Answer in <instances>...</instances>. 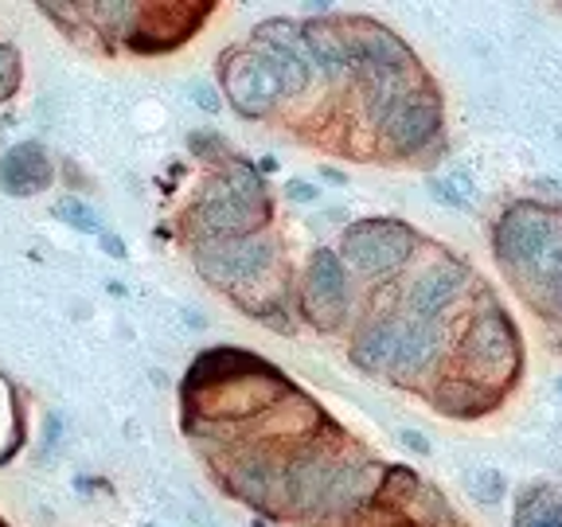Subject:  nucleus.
Instances as JSON below:
<instances>
[{
    "instance_id": "nucleus-4",
    "label": "nucleus",
    "mask_w": 562,
    "mask_h": 527,
    "mask_svg": "<svg viewBox=\"0 0 562 527\" xmlns=\"http://www.w3.org/2000/svg\"><path fill=\"white\" fill-rule=\"evenodd\" d=\"M414 255V231L406 223L375 220V223H356L344 235L340 258L351 270L368 273V278H383L395 273L398 266H406V258Z\"/></svg>"
},
{
    "instance_id": "nucleus-3",
    "label": "nucleus",
    "mask_w": 562,
    "mask_h": 527,
    "mask_svg": "<svg viewBox=\"0 0 562 527\" xmlns=\"http://www.w3.org/2000/svg\"><path fill=\"white\" fill-rule=\"evenodd\" d=\"M200 273L215 285H246L258 281L273 266V243L266 235H231V238H203L195 246Z\"/></svg>"
},
{
    "instance_id": "nucleus-6",
    "label": "nucleus",
    "mask_w": 562,
    "mask_h": 527,
    "mask_svg": "<svg viewBox=\"0 0 562 527\" xmlns=\"http://www.w3.org/2000/svg\"><path fill=\"white\" fill-rule=\"evenodd\" d=\"M223 87L243 114H266L281 98V82L262 52H235L223 63Z\"/></svg>"
},
{
    "instance_id": "nucleus-1",
    "label": "nucleus",
    "mask_w": 562,
    "mask_h": 527,
    "mask_svg": "<svg viewBox=\"0 0 562 527\" xmlns=\"http://www.w3.org/2000/svg\"><path fill=\"white\" fill-rule=\"evenodd\" d=\"M457 363L465 371V379L481 386H492L501 391L519 368V340L512 321L501 313V309H484V313L473 316L465 340L457 348Z\"/></svg>"
},
{
    "instance_id": "nucleus-15",
    "label": "nucleus",
    "mask_w": 562,
    "mask_h": 527,
    "mask_svg": "<svg viewBox=\"0 0 562 527\" xmlns=\"http://www.w3.org/2000/svg\"><path fill=\"white\" fill-rule=\"evenodd\" d=\"M47 184H52V160H47L44 145L24 141V145L4 153V160H0V188L9 195L44 192Z\"/></svg>"
},
{
    "instance_id": "nucleus-28",
    "label": "nucleus",
    "mask_w": 562,
    "mask_h": 527,
    "mask_svg": "<svg viewBox=\"0 0 562 527\" xmlns=\"http://www.w3.org/2000/svg\"><path fill=\"white\" fill-rule=\"evenodd\" d=\"M403 441H406V446L414 449V453H430V441L422 438L418 430H403Z\"/></svg>"
},
{
    "instance_id": "nucleus-13",
    "label": "nucleus",
    "mask_w": 562,
    "mask_h": 527,
    "mask_svg": "<svg viewBox=\"0 0 562 527\" xmlns=\"http://www.w3.org/2000/svg\"><path fill=\"white\" fill-rule=\"evenodd\" d=\"M438 351H441V325L438 321H426V316H414V321L398 325V340L386 368L395 371L398 379H414L438 360Z\"/></svg>"
},
{
    "instance_id": "nucleus-25",
    "label": "nucleus",
    "mask_w": 562,
    "mask_h": 527,
    "mask_svg": "<svg viewBox=\"0 0 562 527\" xmlns=\"http://www.w3.org/2000/svg\"><path fill=\"white\" fill-rule=\"evenodd\" d=\"M539 309H543L547 316H554V321H562V281H554L551 290L539 293Z\"/></svg>"
},
{
    "instance_id": "nucleus-27",
    "label": "nucleus",
    "mask_w": 562,
    "mask_h": 527,
    "mask_svg": "<svg viewBox=\"0 0 562 527\" xmlns=\"http://www.w3.org/2000/svg\"><path fill=\"white\" fill-rule=\"evenodd\" d=\"M285 195H290V200H297V203H313L316 200V188L305 184V180H293V184L285 188Z\"/></svg>"
},
{
    "instance_id": "nucleus-2",
    "label": "nucleus",
    "mask_w": 562,
    "mask_h": 527,
    "mask_svg": "<svg viewBox=\"0 0 562 527\" xmlns=\"http://www.w3.org/2000/svg\"><path fill=\"white\" fill-rule=\"evenodd\" d=\"M554 235H562L559 211L543 208L536 200H519L504 211V220L496 223V255L512 273H524L527 266L543 255V246Z\"/></svg>"
},
{
    "instance_id": "nucleus-19",
    "label": "nucleus",
    "mask_w": 562,
    "mask_h": 527,
    "mask_svg": "<svg viewBox=\"0 0 562 527\" xmlns=\"http://www.w3.org/2000/svg\"><path fill=\"white\" fill-rule=\"evenodd\" d=\"M395 340H398V328L391 321H371L356 344H351V360L360 363L363 371H375V368H386L391 363V351H395Z\"/></svg>"
},
{
    "instance_id": "nucleus-26",
    "label": "nucleus",
    "mask_w": 562,
    "mask_h": 527,
    "mask_svg": "<svg viewBox=\"0 0 562 527\" xmlns=\"http://www.w3.org/2000/svg\"><path fill=\"white\" fill-rule=\"evenodd\" d=\"M430 188L441 195V203H449V208H465V195L457 192V188L449 184V180H430Z\"/></svg>"
},
{
    "instance_id": "nucleus-23",
    "label": "nucleus",
    "mask_w": 562,
    "mask_h": 527,
    "mask_svg": "<svg viewBox=\"0 0 562 527\" xmlns=\"http://www.w3.org/2000/svg\"><path fill=\"white\" fill-rule=\"evenodd\" d=\"M55 215H59V220H67L70 227L87 231V235H98V220H94V211H87L79 200H63V203H55Z\"/></svg>"
},
{
    "instance_id": "nucleus-21",
    "label": "nucleus",
    "mask_w": 562,
    "mask_h": 527,
    "mask_svg": "<svg viewBox=\"0 0 562 527\" xmlns=\"http://www.w3.org/2000/svg\"><path fill=\"white\" fill-rule=\"evenodd\" d=\"M516 527H562V501H554L547 489L527 492Z\"/></svg>"
},
{
    "instance_id": "nucleus-29",
    "label": "nucleus",
    "mask_w": 562,
    "mask_h": 527,
    "mask_svg": "<svg viewBox=\"0 0 562 527\" xmlns=\"http://www.w3.org/2000/svg\"><path fill=\"white\" fill-rule=\"evenodd\" d=\"M192 94H195V102H200L203 110H220V98L211 94L207 87H192Z\"/></svg>"
},
{
    "instance_id": "nucleus-7",
    "label": "nucleus",
    "mask_w": 562,
    "mask_h": 527,
    "mask_svg": "<svg viewBox=\"0 0 562 527\" xmlns=\"http://www.w3.org/2000/svg\"><path fill=\"white\" fill-rule=\"evenodd\" d=\"M344 32L351 44V75L375 79V75H398L411 67L406 44L386 27L371 24V20H344Z\"/></svg>"
},
{
    "instance_id": "nucleus-17",
    "label": "nucleus",
    "mask_w": 562,
    "mask_h": 527,
    "mask_svg": "<svg viewBox=\"0 0 562 527\" xmlns=\"http://www.w3.org/2000/svg\"><path fill=\"white\" fill-rule=\"evenodd\" d=\"M235 489L243 492L255 508H266L278 492H285V473H281L273 461H266L262 453H250L243 466L235 469Z\"/></svg>"
},
{
    "instance_id": "nucleus-18",
    "label": "nucleus",
    "mask_w": 562,
    "mask_h": 527,
    "mask_svg": "<svg viewBox=\"0 0 562 527\" xmlns=\"http://www.w3.org/2000/svg\"><path fill=\"white\" fill-rule=\"evenodd\" d=\"M496 399L501 395H496L492 386H481V383H473V379H446V383L438 386L434 403L446 414H453V418H476V414L492 411Z\"/></svg>"
},
{
    "instance_id": "nucleus-16",
    "label": "nucleus",
    "mask_w": 562,
    "mask_h": 527,
    "mask_svg": "<svg viewBox=\"0 0 562 527\" xmlns=\"http://www.w3.org/2000/svg\"><path fill=\"white\" fill-rule=\"evenodd\" d=\"M301 32H305L308 63H313L321 75L336 79V75L351 70V44L340 20H313V24L301 27Z\"/></svg>"
},
{
    "instance_id": "nucleus-14",
    "label": "nucleus",
    "mask_w": 562,
    "mask_h": 527,
    "mask_svg": "<svg viewBox=\"0 0 562 527\" xmlns=\"http://www.w3.org/2000/svg\"><path fill=\"white\" fill-rule=\"evenodd\" d=\"M465 281H469V270L461 262H438L414 281L411 293H406V301H411L414 316L434 321V316H441L449 305H453Z\"/></svg>"
},
{
    "instance_id": "nucleus-10",
    "label": "nucleus",
    "mask_w": 562,
    "mask_h": 527,
    "mask_svg": "<svg viewBox=\"0 0 562 527\" xmlns=\"http://www.w3.org/2000/svg\"><path fill=\"white\" fill-rule=\"evenodd\" d=\"M438 125H441L438 98L426 94V90H411V94L386 114L383 130H386V141H391L398 153H418L422 145H430L434 141Z\"/></svg>"
},
{
    "instance_id": "nucleus-30",
    "label": "nucleus",
    "mask_w": 562,
    "mask_h": 527,
    "mask_svg": "<svg viewBox=\"0 0 562 527\" xmlns=\"http://www.w3.org/2000/svg\"><path fill=\"white\" fill-rule=\"evenodd\" d=\"M559 386H562V379H559Z\"/></svg>"
},
{
    "instance_id": "nucleus-5",
    "label": "nucleus",
    "mask_w": 562,
    "mask_h": 527,
    "mask_svg": "<svg viewBox=\"0 0 562 527\" xmlns=\"http://www.w3.org/2000/svg\"><path fill=\"white\" fill-rule=\"evenodd\" d=\"M192 223L200 227V235L207 238H231V235H255V227L266 223L262 203H250L227 184V180H215L207 188V195L195 208Z\"/></svg>"
},
{
    "instance_id": "nucleus-11",
    "label": "nucleus",
    "mask_w": 562,
    "mask_h": 527,
    "mask_svg": "<svg viewBox=\"0 0 562 527\" xmlns=\"http://www.w3.org/2000/svg\"><path fill=\"white\" fill-rule=\"evenodd\" d=\"M281 379L270 375L266 368H246L238 371V375L223 379V383H215V418H250L255 411H262L266 403H273V399L281 395ZM211 391V386H207Z\"/></svg>"
},
{
    "instance_id": "nucleus-9",
    "label": "nucleus",
    "mask_w": 562,
    "mask_h": 527,
    "mask_svg": "<svg viewBox=\"0 0 562 527\" xmlns=\"http://www.w3.org/2000/svg\"><path fill=\"white\" fill-rule=\"evenodd\" d=\"M305 309L321 328H333L348 309V273H344L340 255L333 250H316L308 262Z\"/></svg>"
},
{
    "instance_id": "nucleus-12",
    "label": "nucleus",
    "mask_w": 562,
    "mask_h": 527,
    "mask_svg": "<svg viewBox=\"0 0 562 527\" xmlns=\"http://www.w3.org/2000/svg\"><path fill=\"white\" fill-rule=\"evenodd\" d=\"M340 473V461L328 453H301L290 469H285V501L301 512H325L333 481Z\"/></svg>"
},
{
    "instance_id": "nucleus-24",
    "label": "nucleus",
    "mask_w": 562,
    "mask_h": 527,
    "mask_svg": "<svg viewBox=\"0 0 562 527\" xmlns=\"http://www.w3.org/2000/svg\"><path fill=\"white\" fill-rule=\"evenodd\" d=\"M16 55L9 52V47H0V98L12 94V87H16Z\"/></svg>"
},
{
    "instance_id": "nucleus-22",
    "label": "nucleus",
    "mask_w": 562,
    "mask_h": 527,
    "mask_svg": "<svg viewBox=\"0 0 562 527\" xmlns=\"http://www.w3.org/2000/svg\"><path fill=\"white\" fill-rule=\"evenodd\" d=\"M469 492H473L481 504H496L508 492V481H504L501 469H476L473 476H469Z\"/></svg>"
},
{
    "instance_id": "nucleus-20",
    "label": "nucleus",
    "mask_w": 562,
    "mask_h": 527,
    "mask_svg": "<svg viewBox=\"0 0 562 527\" xmlns=\"http://www.w3.org/2000/svg\"><path fill=\"white\" fill-rule=\"evenodd\" d=\"M516 281H524L527 290H536V293L551 290L554 281H562V235H554L551 243L543 246V255L527 266L524 273H516Z\"/></svg>"
},
{
    "instance_id": "nucleus-8",
    "label": "nucleus",
    "mask_w": 562,
    "mask_h": 527,
    "mask_svg": "<svg viewBox=\"0 0 562 527\" xmlns=\"http://www.w3.org/2000/svg\"><path fill=\"white\" fill-rule=\"evenodd\" d=\"M258 44H262V55L278 75L281 94H301L308 87L305 32L293 20H270V24L258 27Z\"/></svg>"
}]
</instances>
